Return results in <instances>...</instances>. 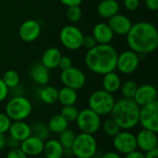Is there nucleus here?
Returning a JSON list of instances; mask_svg holds the SVG:
<instances>
[{"label":"nucleus","instance_id":"6e6552de","mask_svg":"<svg viewBox=\"0 0 158 158\" xmlns=\"http://www.w3.org/2000/svg\"><path fill=\"white\" fill-rule=\"evenodd\" d=\"M82 31L74 25H67L63 27L59 33V40L64 47L69 50H77L81 47Z\"/></svg>","mask_w":158,"mask_h":158},{"label":"nucleus","instance_id":"a18cd8bd","mask_svg":"<svg viewBox=\"0 0 158 158\" xmlns=\"http://www.w3.org/2000/svg\"><path fill=\"white\" fill-rule=\"evenodd\" d=\"M158 156V148H154L151 149L144 154V158H156Z\"/></svg>","mask_w":158,"mask_h":158},{"label":"nucleus","instance_id":"aec40b11","mask_svg":"<svg viewBox=\"0 0 158 158\" xmlns=\"http://www.w3.org/2000/svg\"><path fill=\"white\" fill-rule=\"evenodd\" d=\"M30 76L31 80L40 85H46L50 80L49 69L42 63H37L32 66L30 70Z\"/></svg>","mask_w":158,"mask_h":158},{"label":"nucleus","instance_id":"bb28decb","mask_svg":"<svg viewBox=\"0 0 158 158\" xmlns=\"http://www.w3.org/2000/svg\"><path fill=\"white\" fill-rule=\"evenodd\" d=\"M47 127L50 132L59 134L60 132L68 129L69 122L60 114H57V115H54L53 117H51V118L48 121Z\"/></svg>","mask_w":158,"mask_h":158},{"label":"nucleus","instance_id":"b1692460","mask_svg":"<svg viewBox=\"0 0 158 158\" xmlns=\"http://www.w3.org/2000/svg\"><path fill=\"white\" fill-rule=\"evenodd\" d=\"M64 147L58 140H48L44 144L43 153L48 158H60L63 156Z\"/></svg>","mask_w":158,"mask_h":158},{"label":"nucleus","instance_id":"4be33fe9","mask_svg":"<svg viewBox=\"0 0 158 158\" xmlns=\"http://www.w3.org/2000/svg\"><path fill=\"white\" fill-rule=\"evenodd\" d=\"M120 8L117 0H102L97 6V13L103 19H109L118 13Z\"/></svg>","mask_w":158,"mask_h":158},{"label":"nucleus","instance_id":"9d476101","mask_svg":"<svg viewBox=\"0 0 158 158\" xmlns=\"http://www.w3.org/2000/svg\"><path fill=\"white\" fill-rule=\"evenodd\" d=\"M113 145L119 155H127L131 151L137 149L136 136L129 131V130L120 131L115 137H113Z\"/></svg>","mask_w":158,"mask_h":158},{"label":"nucleus","instance_id":"6ab92c4d","mask_svg":"<svg viewBox=\"0 0 158 158\" xmlns=\"http://www.w3.org/2000/svg\"><path fill=\"white\" fill-rule=\"evenodd\" d=\"M8 132L11 137L18 140L19 142H22L31 135L30 125L23 120H16L14 122H11Z\"/></svg>","mask_w":158,"mask_h":158},{"label":"nucleus","instance_id":"49530a36","mask_svg":"<svg viewBox=\"0 0 158 158\" xmlns=\"http://www.w3.org/2000/svg\"><path fill=\"white\" fill-rule=\"evenodd\" d=\"M120 157V155L118 153V152H107L106 153L103 158H119Z\"/></svg>","mask_w":158,"mask_h":158},{"label":"nucleus","instance_id":"a19ab883","mask_svg":"<svg viewBox=\"0 0 158 158\" xmlns=\"http://www.w3.org/2000/svg\"><path fill=\"white\" fill-rule=\"evenodd\" d=\"M19 145H20V142H19L18 140L14 139L10 135H9V137L6 138V146L8 147L9 149L18 148V147H19Z\"/></svg>","mask_w":158,"mask_h":158},{"label":"nucleus","instance_id":"2eb2a0df","mask_svg":"<svg viewBox=\"0 0 158 158\" xmlns=\"http://www.w3.org/2000/svg\"><path fill=\"white\" fill-rule=\"evenodd\" d=\"M157 132L143 129L138 132L136 136L137 148H139L142 152L145 153L151 149L156 148L158 146Z\"/></svg>","mask_w":158,"mask_h":158},{"label":"nucleus","instance_id":"4c0bfd02","mask_svg":"<svg viewBox=\"0 0 158 158\" xmlns=\"http://www.w3.org/2000/svg\"><path fill=\"white\" fill-rule=\"evenodd\" d=\"M140 6V0H124V6L129 11H135Z\"/></svg>","mask_w":158,"mask_h":158},{"label":"nucleus","instance_id":"cd10ccee","mask_svg":"<svg viewBox=\"0 0 158 158\" xmlns=\"http://www.w3.org/2000/svg\"><path fill=\"white\" fill-rule=\"evenodd\" d=\"M30 127H31V135L40 138L44 142L46 141L49 138L50 131H49L47 125H45L44 123H43V122H33Z\"/></svg>","mask_w":158,"mask_h":158},{"label":"nucleus","instance_id":"c03bdc74","mask_svg":"<svg viewBox=\"0 0 158 158\" xmlns=\"http://www.w3.org/2000/svg\"><path fill=\"white\" fill-rule=\"evenodd\" d=\"M63 5L67 6H80L83 0H59Z\"/></svg>","mask_w":158,"mask_h":158},{"label":"nucleus","instance_id":"ea45409f","mask_svg":"<svg viewBox=\"0 0 158 158\" xmlns=\"http://www.w3.org/2000/svg\"><path fill=\"white\" fill-rule=\"evenodd\" d=\"M8 94V88L0 77V103L3 102Z\"/></svg>","mask_w":158,"mask_h":158},{"label":"nucleus","instance_id":"f704fd0d","mask_svg":"<svg viewBox=\"0 0 158 158\" xmlns=\"http://www.w3.org/2000/svg\"><path fill=\"white\" fill-rule=\"evenodd\" d=\"M11 124V119L7 117L6 113H0V133L5 134L8 131Z\"/></svg>","mask_w":158,"mask_h":158},{"label":"nucleus","instance_id":"2f4dec72","mask_svg":"<svg viewBox=\"0 0 158 158\" xmlns=\"http://www.w3.org/2000/svg\"><path fill=\"white\" fill-rule=\"evenodd\" d=\"M138 88V85L133 81H126L124 83L121 84L119 90L121 91L122 96L124 98H132L136 93V90Z\"/></svg>","mask_w":158,"mask_h":158},{"label":"nucleus","instance_id":"79ce46f5","mask_svg":"<svg viewBox=\"0 0 158 158\" xmlns=\"http://www.w3.org/2000/svg\"><path fill=\"white\" fill-rule=\"evenodd\" d=\"M146 7L151 11H156L158 9V0H144Z\"/></svg>","mask_w":158,"mask_h":158},{"label":"nucleus","instance_id":"7c9ffc66","mask_svg":"<svg viewBox=\"0 0 158 158\" xmlns=\"http://www.w3.org/2000/svg\"><path fill=\"white\" fill-rule=\"evenodd\" d=\"M75 137H76V134L73 131L69 129H66L65 131L59 133L58 141L60 142V143L62 144L64 148H71L74 143Z\"/></svg>","mask_w":158,"mask_h":158},{"label":"nucleus","instance_id":"1a4fd4ad","mask_svg":"<svg viewBox=\"0 0 158 158\" xmlns=\"http://www.w3.org/2000/svg\"><path fill=\"white\" fill-rule=\"evenodd\" d=\"M139 123L143 129L158 131V102L157 100L145 105L140 108Z\"/></svg>","mask_w":158,"mask_h":158},{"label":"nucleus","instance_id":"9b49d317","mask_svg":"<svg viewBox=\"0 0 158 158\" xmlns=\"http://www.w3.org/2000/svg\"><path fill=\"white\" fill-rule=\"evenodd\" d=\"M139 64V55L132 50H126L118 55L116 69L123 74H131L138 69Z\"/></svg>","mask_w":158,"mask_h":158},{"label":"nucleus","instance_id":"20e7f679","mask_svg":"<svg viewBox=\"0 0 158 158\" xmlns=\"http://www.w3.org/2000/svg\"><path fill=\"white\" fill-rule=\"evenodd\" d=\"M73 156L79 158L94 157L97 152V142L94 134L81 132L76 135L71 146Z\"/></svg>","mask_w":158,"mask_h":158},{"label":"nucleus","instance_id":"37998d69","mask_svg":"<svg viewBox=\"0 0 158 158\" xmlns=\"http://www.w3.org/2000/svg\"><path fill=\"white\" fill-rule=\"evenodd\" d=\"M127 158H144V153L142 151H138L137 149L131 151V153L126 155Z\"/></svg>","mask_w":158,"mask_h":158},{"label":"nucleus","instance_id":"4468645a","mask_svg":"<svg viewBox=\"0 0 158 158\" xmlns=\"http://www.w3.org/2000/svg\"><path fill=\"white\" fill-rule=\"evenodd\" d=\"M133 100L138 104L139 106H143L157 100L156 88L154 85L148 83L141 85L137 88L133 96Z\"/></svg>","mask_w":158,"mask_h":158},{"label":"nucleus","instance_id":"c756f323","mask_svg":"<svg viewBox=\"0 0 158 158\" xmlns=\"http://www.w3.org/2000/svg\"><path fill=\"white\" fill-rule=\"evenodd\" d=\"M2 80H3V81L5 82V84L6 85V87L8 89H12V88L19 85V75L16 70L8 69L4 73V75L2 77Z\"/></svg>","mask_w":158,"mask_h":158},{"label":"nucleus","instance_id":"393cba45","mask_svg":"<svg viewBox=\"0 0 158 158\" xmlns=\"http://www.w3.org/2000/svg\"><path fill=\"white\" fill-rule=\"evenodd\" d=\"M78 100V94L77 90L72 88L64 86L60 90H58V96L57 101L62 106H70L74 105Z\"/></svg>","mask_w":158,"mask_h":158},{"label":"nucleus","instance_id":"a878e982","mask_svg":"<svg viewBox=\"0 0 158 158\" xmlns=\"http://www.w3.org/2000/svg\"><path fill=\"white\" fill-rule=\"evenodd\" d=\"M39 98L42 102L47 105H52L56 102H57V96H58V90L54 86H45L39 90Z\"/></svg>","mask_w":158,"mask_h":158},{"label":"nucleus","instance_id":"423d86ee","mask_svg":"<svg viewBox=\"0 0 158 158\" xmlns=\"http://www.w3.org/2000/svg\"><path fill=\"white\" fill-rule=\"evenodd\" d=\"M31 103L22 95L12 97L6 106V114L13 120H24L31 113Z\"/></svg>","mask_w":158,"mask_h":158},{"label":"nucleus","instance_id":"f257e3e1","mask_svg":"<svg viewBox=\"0 0 158 158\" xmlns=\"http://www.w3.org/2000/svg\"><path fill=\"white\" fill-rule=\"evenodd\" d=\"M127 43L131 50L138 55L150 54L157 48V30L153 23L147 21L132 24L127 33Z\"/></svg>","mask_w":158,"mask_h":158},{"label":"nucleus","instance_id":"09e8293b","mask_svg":"<svg viewBox=\"0 0 158 158\" xmlns=\"http://www.w3.org/2000/svg\"><path fill=\"white\" fill-rule=\"evenodd\" d=\"M63 156H73V152H72V149L71 148H64L63 150Z\"/></svg>","mask_w":158,"mask_h":158},{"label":"nucleus","instance_id":"58836bf2","mask_svg":"<svg viewBox=\"0 0 158 158\" xmlns=\"http://www.w3.org/2000/svg\"><path fill=\"white\" fill-rule=\"evenodd\" d=\"M72 66V60L70 57L69 56H61L60 60H59V63H58V68L61 69V70H64L69 67Z\"/></svg>","mask_w":158,"mask_h":158},{"label":"nucleus","instance_id":"f8f14e48","mask_svg":"<svg viewBox=\"0 0 158 158\" xmlns=\"http://www.w3.org/2000/svg\"><path fill=\"white\" fill-rule=\"evenodd\" d=\"M60 79L64 86L72 88L74 90L81 89L86 82V77L83 71L72 66L62 70Z\"/></svg>","mask_w":158,"mask_h":158},{"label":"nucleus","instance_id":"72a5a7b5","mask_svg":"<svg viewBox=\"0 0 158 158\" xmlns=\"http://www.w3.org/2000/svg\"><path fill=\"white\" fill-rule=\"evenodd\" d=\"M67 18L70 22H78L82 17V10L80 6H70L67 9Z\"/></svg>","mask_w":158,"mask_h":158},{"label":"nucleus","instance_id":"de8ad7c7","mask_svg":"<svg viewBox=\"0 0 158 158\" xmlns=\"http://www.w3.org/2000/svg\"><path fill=\"white\" fill-rule=\"evenodd\" d=\"M6 147V136L3 133H0V152Z\"/></svg>","mask_w":158,"mask_h":158},{"label":"nucleus","instance_id":"0eeeda50","mask_svg":"<svg viewBox=\"0 0 158 158\" xmlns=\"http://www.w3.org/2000/svg\"><path fill=\"white\" fill-rule=\"evenodd\" d=\"M77 126L81 132L94 134L101 128V116L93 111L91 108H84L79 111L78 117L75 120Z\"/></svg>","mask_w":158,"mask_h":158},{"label":"nucleus","instance_id":"39448f33","mask_svg":"<svg viewBox=\"0 0 158 158\" xmlns=\"http://www.w3.org/2000/svg\"><path fill=\"white\" fill-rule=\"evenodd\" d=\"M116 100L113 94L106 91L96 90L89 97L88 106L93 111L97 113L99 116H107L110 114Z\"/></svg>","mask_w":158,"mask_h":158},{"label":"nucleus","instance_id":"7ed1b4c3","mask_svg":"<svg viewBox=\"0 0 158 158\" xmlns=\"http://www.w3.org/2000/svg\"><path fill=\"white\" fill-rule=\"evenodd\" d=\"M140 106L132 98H122L116 101L110 112L111 118L121 130H131L139 124Z\"/></svg>","mask_w":158,"mask_h":158},{"label":"nucleus","instance_id":"473e14b6","mask_svg":"<svg viewBox=\"0 0 158 158\" xmlns=\"http://www.w3.org/2000/svg\"><path fill=\"white\" fill-rule=\"evenodd\" d=\"M79 114V110L76 106H74V105H70V106H63L61 111H60V115L69 123V122H74L78 117Z\"/></svg>","mask_w":158,"mask_h":158},{"label":"nucleus","instance_id":"ddd939ff","mask_svg":"<svg viewBox=\"0 0 158 158\" xmlns=\"http://www.w3.org/2000/svg\"><path fill=\"white\" fill-rule=\"evenodd\" d=\"M41 34V25L37 20H25L19 29V35L20 39L27 43L34 42Z\"/></svg>","mask_w":158,"mask_h":158},{"label":"nucleus","instance_id":"dca6fc26","mask_svg":"<svg viewBox=\"0 0 158 158\" xmlns=\"http://www.w3.org/2000/svg\"><path fill=\"white\" fill-rule=\"evenodd\" d=\"M108 25L114 34L127 35L132 26V23L127 16L117 13L108 19Z\"/></svg>","mask_w":158,"mask_h":158},{"label":"nucleus","instance_id":"c9c22d12","mask_svg":"<svg viewBox=\"0 0 158 158\" xmlns=\"http://www.w3.org/2000/svg\"><path fill=\"white\" fill-rule=\"evenodd\" d=\"M97 44L96 40L94 39V37L93 35H87V36H83L82 39V44L81 47H85L86 49H91L92 47L95 46Z\"/></svg>","mask_w":158,"mask_h":158},{"label":"nucleus","instance_id":"a211bd4d","mask_svg":"<svg viewBox=\"0 0 158 158\" xmlns=\"http://www.w3.org/2000/svg\"><path fill=\"white\" fill-rule=\"evenodd\" d=\"M93 36L96 40L97 44H110L114 38V32L109 27L108 23L99 22L94 25L93 29Z\"/></svg>","mask_w":158,"mask_h":158},{"label":"nucleus","instance_id":"f03ea898","mask_svg":"<svg viewBox=\"0 0 158 158\" xmlns=\"http://www.w3.org/2000/svg\"><path fill=\"white\" fill-rule=\"evenodd\" d=\"M118 55L117 50L109 44H97L95 46L88 49L84 58L85 64L91 71L105 75L116 69Z\"/></svg>","mask_w":158,"mask_h":158},{"label":"nucleus","instance_id":"c85d7f7f","mask_svg":"<svg viewBox=\"0 0 158 158\" xmlns=\"http://www.w3.org/2000/svg\"><path fill=\"white\" fill-rule=\"evenodd\" d=\"M101 127H102V130H103L104 133L106 136L110 137V138L115 137L121 131V128L118 126V124L112 118L106 119L101 124Z\"/></svg>","mask_w":158,"mask_h":158},{"label":"nucleus","instance_id":"5701e85b","mask_svg":"<svg viewBox=\"0 0 158 158\" xmlns=\"http://www.w3.org/2000/svg\"><path fill=\"white\" fill-rule=\"evenodd\" d=\"M103 89L110 94L117 93L120 86H121V80L118 73L114 71H110L104 75L103 81H102Z\"/></svg>","mask_w":158,"mask_h":158},{"label":"nucleus","instance_id":"412c9836","mask_svg":"<svg viewBox=\"0 0 158 158\" xmlns=\"http://www.w3.org/2000/svg\"><path fill=\"white\" fill-rule=\"evenodd\" d=\"M61 56L62 55L59 49H57L56 47H50L44 52L41 63L48 69H53L58 67V63Z\"/></svg>","mask_w":158,"mask_h":158},{"label":"nucleus","instance_id":"e433bc0d","mask_svg":"<svg viewBox=\"0 0 158 158\" xmlns=\"http://www.w3.org/2000/svg\"><path fill=\"white\" fill-rule=\"evenodd\" d=\"M7 158H26L27 156L23 153V151L20 149V147L10 149V151L6 155Z\"/></svg>","mask_w":158,"mask_h":158},{"label":"nucleus","instance_id":"f3484780","mask_svg":"<svg viewBox=\"0 0 158 158\" xmlns=\"http://www.w3.org/2000/svg\"><path fill=\"white\" fill-rule=\"evenodd\" d=\"M44 142L33 135L29 136L20 142V149L27 156H37L43 154Z\"/></svg>","mask_w":158,"mask_h":158}]
</instances>
